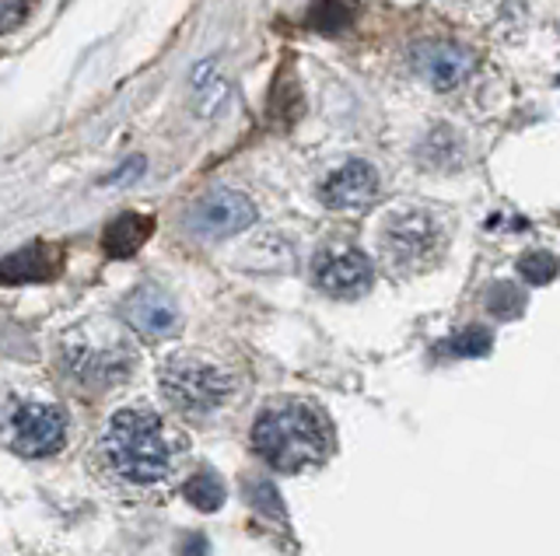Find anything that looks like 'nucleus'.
<instances>
[{"instance_id":"obj_1","label":"nucleus","mask_w":560,"mask_h":556,"mask_svg":"<svg viewBox=\"0 0 560 556\" xmlns=\"http://www.w3.org/2000/svg\"><path fill=\"white\" fill-rule=\"evenodd\" d=\"M189 459V441L151 406H122L105 421L92 448L95 476L116 494H158L179 476Z\"/></svg>"},{"instance_id":"obj_2","label":"nucleus","mask_w":560,"mask_h":556,"mask_svg":"<svg viewBox=\"0 0 560 556\" xmlns=\"http://www.w3.org/2000/svg\"><path fill=\"white\" fill-rule=\"evenodd\" d=\"M253 448L280 473H302L329 456L326 416L302 399H280L256 416Z\"/></svg>"},{"instance_id":"obj_3","label":"nucleus","mask_w":560,"mask_h":556,"mask_svg":"<svg viewBox=\"0 0 560 556\" xmlns=\"http://www.w3.org/2000/svg\"><path fill=\"white\" fill-rule=\"evenodd\" d=\"M60 364L78 389L109 392L133 375L137 354L109 322H81L60 343Z\"/></svg>"},{"instance_id":"obj_4","label":"nucleus","mask_w":560,"mask_h":556,"mask_svg":"<svg viewBox=\"0 0 560 556\" xmlns=\"http://www.w3.org/2000/svg\"><path fill=\"white\" fill-rule=\"evenodd\" d=\"M158 386L168 403L186 413V416H207L221 410L235 392V381L228 371H221L218 364L200 360V357H168L158 371Z\"/></svg>"},{"instance_id":"obj_5","label":"nucleus","mask_w":560,"mask_h":556,"mask_svg":"<svg viewBox=\"0 0 560 556\" xmlns=\"http://www.w3.org/2000/svg\"><path fill=\"white\" fill-rule=\"evenodd\" d=\"M445 249V228L431 211H399L382 228V252L396 273H420L434 267Z\"/></svg>"},{"instance_id":"obj_6","label":"nucleus","mask_w":560,"mask_h":556,"mask_svg":"<svg viewBox=\"0 0 560 556\" xmlns=\"http://www.w3.org/2000/svg\"><path fill=\"white\" fill-rule=\"evenodd\" d=\"M4 441L25 459H46L67 441V413L46 399L14 395L4 416Z\"/></svg>"},{"instance_id":"obj_7","label":"nucleus","mask_w":560,"mask_h":556,"mask_svg":"<svg viewBox=\"0 0 560 556\" xmlns=\"http://www.w3.org/2000/svg\"><path fill=\"white\" fill-rule=\"evenodd\" d=\"M253 224H256V203L245 193H238V189H214V193L192 203V211L186 214V228L207 241L232 238L245 228H253Z\"/></svg>"},{"instance_id":"obj_8","label":"nucleus","mask_w":560,"mask_h":556,"mask_svg":"<svg viewBox=\"0 0 560 556\" xmlns=\"http://www.w3.org/2000/svg\"><path fill=\"white\" fill-rule=\"evenodd\" d=\"M312 281L319 284V291H326L329 298H361L375 281V267H372V259L358 249H326L315 256Z\"/></svg>"},{"instance_id":"obj_9","label":"nucleus","mask_w":560,"mask_h":556,"mask_svg":"<svg viewBox=\"0 0 560 556\" xmlns=\"http://www.w3.org/2000/svg\"><path fill=\"white\" fill-rule=\"evenodd\" d=\"M122 319L144 340H168L179 333V308L162 287L140 284L127 301H122Z\"/></svg>"},{"instance_id":"obj_10","label":"nucleus","mask_w":560,"mask_h":556,"mask_svg":"<svg viewBox=\"0 0 560 556\" xmlns=\"http://www.w3.org/2000/svg\"><path fill=\"white\" fill-rule=\"evenodd\" d=\"M378 197V171L368 162H347L319 186V200L329 211H364Z\"/></svg>"},{"instance_id":"obj_11","label":"nucleus","mask_w":560,"mask_h":556,"mask_svg":"<svg viewBox=\"0 0 560 556\" xmlns=\"http://www.w3.org/2000/svg\"><path fill=\"white\" fill-rule=\"evenodd\" d=\"M413 67L431 88L452 92L472 74V54L455 43H420L413 46Z\"/></svg>"},{"instance_id":"obj_12","label":"nucleus","mask_w":560,"mask_h":556,"mask_svg":"<svg viewBox=\"0 0 560 556\" xmlns=\"http://www.w3.org/2000/svg\"><path fill=\"white\" fill-rule=\"evenodd\" d=\"M63 270V252L52 246H28L18 249L8 259H0V284H46Z\"/></svg>"},{"instance_id":"obj_13","label":"nucleus","mask_w":560,"mask_h":556,"mask_svg":"<svg viewBox=\"0 0 560 556\" xmlns=\"http://www.w3.org/2000/svg\"><path fill=\"white\" fill-rule=\"evenodd\" d=\"M151 232H154V217H148V214H119V217H113L109 224H105L102 249H105V256H113V259H130L151 238Z\"/></svg>"},{"instance_id":"obj_14","label":"nucleus","mask_w":560,"mask_h":556,"mask_svg":"<svg viewBox=\"0 0 560 556\" xmlns=\"http://www.w3.org/2000/svg\"><path fill=\"white\" fill-rule=\"evenodd\" d=\"M192 102H197L200 116H214L228 102V81L218 78L214 63H203L192 71Z\"/></svg>"},{"instance_id":"obj_15","label":"nucleus","mask_w":560,"mask_h":556,"mask_svg":"<svg viewBox=\"0 0 560 556\" xmlns=\"http://www.w3.org/2000/svg\"><path fill=\"white\" fill-rule=\"evenodd\" d=\"M420 158H424L431 168H455L463 162V141L459 133L448 127H438L428 133V141L420 144Z\"/></svg>"},{"instance_id":"obj_16","label":"nucleus","mask_w":560,"mask_h":556,"mask_svg":"<svg viewBox=\"0 0 560 556\" xmlns=\"http://www.w3.org/2000/svg\"><path fill=\"white\" fill-rule=\"evenodd\" d=\"M183 497L192 504V508H200V511H218L228 494H224V483L218 480V473L203 469V473L189 476L183 483Z\"/></svg>"},{"instance_id":"obj_17","label":"nucleus","mask_w":560,"mask_h":556,"mask_svg":"<svg viewBox=\"0 0 560 556\" xmlns=\"http://www.w3.org/2000/svg\"><path fill=\"white\" fill-rule=\"evenodd\" d=\"M487 311L494 319L508 322V319H518L522 316V308H525V294L515 287V284H508V281H498L494 287L487 291V298H483Z\"/></svg>"},{"instance_id":"obj_18","label":"nucleus","mask_w":560,"mask_h":556,"mask_svg":"<svg viewBox=\"0 0 560 556\" xmlns=\"http://www.w3.org/2000/svg\"><path fill=\"white\" fill-rule=\"evenodd\" d=\"M518 273H522L525 284L542 287V284H550L557 276V259L550 252H525L518 259Z\"/></svg>"},{"instance_id":"obj_19","label":"nucleus","mask_w":560,"mask_h":556,"mask_svg":"<svg viewBox=\"0 0 560 556\" xmlns=\"http://www.w3.org/2000/svg\"><path fill=\"white\" fill-rule=\"evenodd\" d=\"M245 494H249V504L267 518H284V500H280L277 486L270 480H253L249 486H245Z\"/></svg>"},{"instance_id":"obj_20","label":"nucleus","mask_w":560,"mask_h":556,"mask_svg":"<svg viewBox=\"0 0 560 556\" xmlns=\"http://www.w3.org/2000/svg\"><path fill=\"white\" fill-rule=\"evenodd\" d=\"M347 22H350V11L340 0H319V4H312L308 11V25L319 32H340Z\"/></svg>"},{"instance_id":"obj_21","label":"nucleus","mask_w":560,"mask_h":556,"mask_svg":"<svg viewBox=\"0 0 560 556\" xmlns=\"http://www.w3.org/2000/svg\"><path fill=\"white\" fill-rule=\"evenodd\" d=\"M452 351L459 357H483L490 351V333L483 326H469L452 340Z\"/></svg>"},{"instance_id":"obj_22","label":"nucleus","mask_w":560,"mask_h":556,"mask_svg":"<svg viewBox=\"0 0 560 556\" xmlns=\"http://www.w3.org/2000/svg\"><path fill=\"white\" fill-rule=\"evenodd\" d=\"M28 8L32 0H0V36L22 25L28 19Z\"/></svg>"},{"instance_id":"obj_23","label":"nucleus","mask_w":560,"mask_h":556,"mask_svg":"<svg viewBox=\"0 0 560 556\" xmlns=\"http://www.w3.org/2000/svg\"><path fill=\"white\" fill-rule=\"evenodd\" d=\"M140 171H144V158H130L127 165H122L119 171H116V176H109V179H105V182H130V179H137L140 176Z\"/></svg>"},{"instance_id":"obj_24","label":"nucleus","mask_w":560,"mask_h":556,"mask_svg":"<svg viewBox=\"0 0 560 556\" xmlns=\"http://www.w3.org/2000/svg\"><path fill=\"white\" fill-rule=\"evenodd\" d=\"M179 556H207V539L203 535H186L183 546H179Z\"/></svg>"}]
</instances>
